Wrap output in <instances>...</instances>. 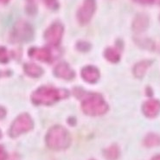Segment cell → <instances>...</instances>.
I'll list each match as a JSON object with an SVG mask.
<instances>
[{
    "label": "cell",
    "instance_id": "cell-1",
    "mask_svg": "<svg viewBox=\"0 0 160 160\" xmlns=\"http://www.w3.org/2000/svg\"><path fill=\"white\" fill-rule=\"evenodd\" d=\"M71 137L69 132L61 126L53 127L46 135V144L50 149L65 150L70 145Z\"/></svg>",
    "mask_w": 160,
    "mask_h": 160
},
{
    "label": "cell",
    "instance_id": "cell-2",
    "mask_svg": "<svg viewBox=\"0 0 160 160\" xmlns=\"http://www.w3.org/2000/svg\"><path fill=\"white\" fill-rule=\"evenodd\" d=\"M68 95V93L65 89L41 87L34 92L31 96V100L37 105H49L66 98Z\"/></svg>",
    "mask_w": 160,
    "mask_h": 160
},
{
    "label": "cell",
    "instance_id": "cell-3",
    "mask_svg": "<svg viewBox=\"0 0 160 160\" xmlns=\"http://www.w3.org/2000/svg\"><path fill=\"white\" fill-rule=\"evenodd\" d=\"M82 108L86 114L91 116L104 114L108 110V104L102 96L98 93L88 95L82 102Z\"/></svg>",
    "mask_w": 160,
    "mask_h": 160
},
{
    "label": "cell",
    "instance_id": "cell-4",
    "mask_svg": "<svg viewBox=\"0 0 160 160\" xmlns=\"http://www.w3.org/2000/svg\"><path fill=\"white\" fill-rule=\"evenodd\" d=\"M33 128V121L30 116L27 113L19 115L10 129V135L12 138H16L22 133L27 132Z\"/></svg>",
    "mask_w": 160,
    "mask_h": 160
},
{
    "label": "cell",
    "instance_id": "cell-5",
    "mask_svg": "<svg viewBox=\"0 0 160 160\" xmlns=\"http://www.w3.org/2000/svg\"><path fill=\"white\" fill-rule=\"evenodd\" d=\"M13 37L17 41H30L33 38V28L25 21H18L13 29Z\"/></svg>",
    "mask_w": 160,
    "mask_h": 160
},
{
    "label": "cell",
    "instance_id": "cell-6",
    "mask_svg": "<svg viewBox=\"0 0 160 160\" xmlns=\"http://www.w3.org/2000/svg\"><path fill=\"white\" fill-rule=\"evenodd\" d=\"M63 34V26L60 22H55L45 31L44 37L49 44L56 46L60 43Z\"/></svg>",
    "mask_w": 160,
    "mask_h": 160
},
{
    "label": "cell",
    "instance_id": "cell-7",
    "mask_svg": "<svg viewBox=\"0 0 160 160\" xmlns=\"http://www.w3.org/2000/svg\"><path fill=\"white\" fill-rule=\"evenodd\" d=\"M95 11V0H84L82 6L77 13L79 22L85 24L89 22Z\"/></svg>",
    "mask_w": 160,
    "mask_h": 160
},
{
    "label": "cell",
    "instance_id": "cell-8",
    "mask_svg": "<svg viewBox=\"0 0 160 160\" xmlns=\"http://www.w3.org/2000/svg\"><path fill=\"white\" fill-rule=\"evenodd\" d=\"M29 56L31 58L39 60L42 62H50L52 55L48 48H31L29 50Z\"/></svg>",
    "mask_w": 160,
    "mask_h": 160
},
{
    "label": "cell",
    "instance_id": "cell-9",
    "mask_svg": "<svg viewBox=\"0 0 160 160\" xmlns=\"http://www.w3.org/2000/svg\"><path fill=\"white\" fill-rule=\"evenodd\" d=\"M160 112V102L156 100L148 101L143 105V112L146 117L154 118Z\"/></svg>",
    "mask_w": 160,
    "mask_h": 160
},
{
    "label": "cell",
    "instance_id": "cell-10",
    "mask_svg": "<svg viewBox=\"0 0 160 160\" xmlns=\"http://www.w3.org/2000/svg\"><path fill=\"white\" fill-rule=\"evenodd\" d=\"M54 73L57 77L65 80H72L75 77V72L71 69L70 67L66 62L58 64L55 68Z\"/></svg>",
    "mask_w": 160,
    "mask_h": 160
},
{
    "label": "cell",
    "instance_id": "cell-11",
    "mask_svg": "<svg viewBox=\"0 0 160 160\" xmlns=\"http://www.w3.org/2000/svg\"><path fill=\"white\" fill-rule=\"evenodd\" d=\"M82 77L86 82H89V83H94L100 78V72L96 68L93 66H88L82 68Z\"/></svg>",
    "mask_w": 160,
    "mask_h": 160
},
{
    "label": "cell",
    "instance_id": "cell-12",
    "mask_svg": "<svg viewBox=\"0 0 160 160\" xmlns=\"http://www.w3.org/2000/svg\"><path fill=\"white\" fill-rule=\"evenodd\" d=\"M148 22L149 21L147 17H145V15H138L133 22V30H135L136 32L144 31L148 27Z\"/></svg>",
    "mask_w": 160,
    "mask_h": 160
},
{
    "label": "cell",
    "instance_id": "cell-13",
    "mask_svg": "<svg viewBox=\"0 0 160 160\" xmlns=\"http://www.w3.org/2000/svg\"><path fill=\"white\" fill-rule=\"evenodd\" d=\"M24 71L27 75L31 77H39L42 75L43 70L41 67L38 66L37 64L34 63H27L24 65Z\"/></svg>",
    "mask_w": 160,
    "mask_h": 160
},
{
    "label": "cell",
    "instance_id": "cell-14",
    "mask_svg": "<svg viewBox=\"0 0 160 160\" xmlns=\"http://www.w3.org/2000/svg\"><path fill=\"white\" fill-rule=\"evenodd\" d=\"M150 65H151V62L149 61H143V62H140L138 64H136L133 68V73L135 76L138 78L143 77L147 70V68L150 67Z\"/></svg>",
    "mask_w": 160,
    "mask_h": 160
},
{
    "label": "cell",
    "instance_id": "cell-15",
    "mask_svg": "<svg viewBox=\"0 0 160 160\" xmlns=\"http://www.w3.org/2000/svg\"><path fill=\"white\" fill-rule=\"evenodd\" d=\"M104 156L107 160H116L119 156V149L117 145H112L105 150Z\"/></svg>",
    "mask_w": 160,
    "mask_h": 160
},
{
    "label": "cell",
    "instance_id": "cell-16",
    "mask_svg": "<svg viewBox=\"0 0 160 160\" xmlns=\"http://www.w3.org/2000/svg\"><path fill=\"white\" fill-rule=\"evenodd\" d=\"M144 144L147 147H153L160 145V137L154 133L148 134L144 139Z\"/></svg>",
    "mask_w": 160,
    "mask_h": 160
},
{
    "label": "cell",
    "instance_id": "cell-17",
    "mask_svg": "<svg viewBox=\"0 0 160 160\" xmlns=\"http://www.w3.org/2000/svg\"><path fill=\"white\" fill-rule=\"evenodd\" d=\"M105 57L112 62H119V58H120V55H119V51L114 48H108L106 49L105 51Z\"/></svg>",
    "mask_w": 160,
    "mask_h": 160
},
{
    "label": "cell",
    "instance_id": "cell-18",
    "mask_svg": "<svg viewBox=\"0 0 160 160\" xmlns=\"http://www.w3.org/2000/svg\"><path fill=\"white\" fill-rule=\"evenodd\" d=\"M9 61V53L4 47H0V62L5 63Z\"/></svg>",
    "mask_w": 160,
    "mask_h": 160
},
{
    "label": "cell",
    "instance_id": "cell-19",
    "mask_svg": "<svg viewBox=\"0 0 160 160\" xmlns=\"http://www.w3.org/2000/svg\"><path fill=\"white\" fill-rule=\"evenodd\" d=\"M43 2L49 9H52V10H56L59 6L57 0H43Z\"/></svg>",
    "mask_w": 160,
    "mask_h": 160
},
{
    "label": "cell",
    "instance_id": "cell-20",
    "mask_svg": "<svg viewBox=\"0 0 160 160\" xmlns=\"http://www.w3.org/2000/svg\"><path fill=\"white\" fill-rule=\"evenodd\" d=\"M137 3L144 4H159L160 5V0H133Z\"/></svg>",
    "mask_w": 160,
    "mask_h": 160
},
{
    "label": "cell",
    "instance_id": "cell-21",
    "mask_svg": "<svg viewBox=\"0 0 160 160\" xmlns=\"http://www.w3.org/2000/svg\"><path fill=\"white\" fill-rule=\"evenodd\" d=\"M77 48L81 51H88L90 48V45L85 42H81L77 44Z\"/></svg>",
    "mask_w": 160,
    "mask_h": 160
},
{
    "label": "cell",
    "instance_id": "cell-22",
    "mask_svg": "<svg viewBox=\"0 0 160 160\" xmlns=\"http://www.w3.org/2000/svg\"><path fill=\"white\" fill-rule=\"evenodd\" d=\"M8 155L4 148L0 145V160H7Z\"/></svg>",
    "mask_w": 160,
    "mask_h": 160
},
{
    "label": "cell",
    "instance_id": "cell-23",
    "mask_svg": "<svg viewBox=\"0 0 160 160\" xmlns=\"http://www.w3.org/2000/svg\"><path fill=\"white\" fill-rule=\"evenodd\" d=\"M5 114H6V111L4 108H1L0 107V119H3L5 117Z\"/></svg>",
    "mask_w": 160,
    "mask_h": 160
},
{
    "label": "cell",
    "instance_id": "cell-24",
    "mask_svg": "<svg viewBox=\"0 0 160 160\" xmlns=\"http://www.w3.org/2000/svg\"><path fill=\"white\" fill-rule=\"evenodd\" d=\"M152 160H160V155H157V156L153 157Z\"/></svg>",
    "mask_w": 160,
    "mask_h": 160
},
{
    "label": "cell",
    "instance_id": "cell-25",
    "mask_svg": "<svg viewBox=\"0 0 160 160\" xmlns=\"http://www.w3.org/2000/svg\"><path fill=\"white\" fill-rule=\"evenodd\" d=\"M9 2V0H0V3H3V4H6Z\"/></svg>",
    "mask_w": 160,
    "mask_h": 160
},
{
    "label": "cell",
    "instance_id": "cell-26",
    "mask_svg": "<svg viewBox=\"0 0 160 160\" xmlns=\"http://www.w3.org/2000/svg\"><path fill=\"white\" fill-rule=\"evenodd\" d=\"M1 136H2V133H1V131H0V138H1Z\"/></svg>",
    "mask_w": 160,
    "mask_h": 160
},
{
    "label": "cell",
    "instance_id": "cell-27",
    "mask_svg": "<svg viewBox=\"0 0 160 160\" xmlns=\"http://www.w3.org/2000/svg\"><path fill=\"white\" fill-rule=\"evenodd\" d=\"M30 1H33V0H30Z\"/></svg>",
    "mask_w": 160,
    "mask_h": 160
}]
</instances>
